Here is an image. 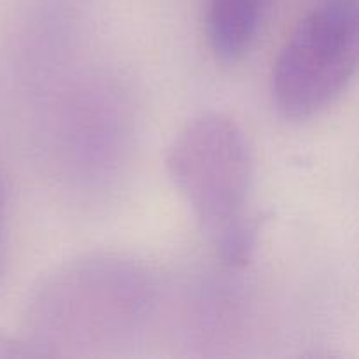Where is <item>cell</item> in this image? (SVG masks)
<instances>
[{"label":"cell","mask_w":359,"mask_h":359,"mask_svg":"<svg viewBox=\"0 0 359 359\" xmlns=\"http://www.w3.org/2000/svg\"><path fill=\"white\" fill-rule=\"evenodd\" d=\"M167 174L210 238L248 216L252 154L230 116L203 112L168 147Z\"/></svg>","instance_id":"2"},{"label":"cell","mask_w":359,"mask_h":359,"mask_svg":"<svg viewBox=\"0 0 359 359\" xmlns=\"http://www.w3.org/2000/svg\"><path fill=\"white\" fill-rule=\"evenodd\" d=\"M273 0H207L205 30L217 62L233 65L255 46Z\"/></svg>","instance_id":"3"},{"label":"cell","mask_w":359,"mask_h":359,"mask_svg":"<svg viewBox=\"0 0 359 359\" xmlns=\"http://www.w3.org/2000/svg\"><path fill=\"white\" fill-rule=\"evenodd\" d=\"M259 233V219L245 216L235 221L230 226L212 238L219 258L231 269H242L251 262V256L256 249Z\"/></svg>","instance_id":"4"},{"label":"cell","mask_w":359,"mask_h":359,"mask_svg":"<svg viewBox=\"0 0 359 359\" xmlns=\"http://www.w3.org/2000/svg\"><path fill=\"white\" fill-rule=\"evenodd\" d=\"M37 356H46L42 351L34 349L32 346L23 342H18V340L6 339V337H0V358H37Z\"/></svg>","instance_id":"5"},{"label":"cell","mask_w":359,"mask_h":359,"mask_svg":"<svg viewBox=\"0 0 359 359\" xmlns=\"http://www.w3.org/2000/svg\"><path fill=\"white\" fill-rule=\"evenodd\" d=\"M6 207H7L6 186H4L2 177H0V277H2V270H4V226H6Z\"/></svg>","instance_id":"6"},{"label":"cell","mask_w":359,"mask_h":359,"mask_svg":"<svg viewBox=\"0 0 359 359\" xmlns=\"http://www.w3.org/2000/svg\"><path fill=\"white\" fill-rule=\"evenodd\" d=\"M356 0H319L284 42L273 62L270 93L287 119H309L332 105L356 74Z\"/></svg>","instance_id":"1"}]
</instances>
